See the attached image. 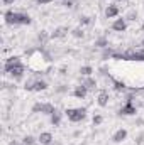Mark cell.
Here are the masks:
<instances>
[{
    "instance_id": "cell-1",
    "label": "cell",
    "mask_w": 144,
    "mask_h": 145,
    "mask_svg": "<svg viewBox=\"0 0 144 145\" xmlns=\"http://www.w3.org/2000/svg\"><path fill=\"white\" fill-rule=\"evenodd\" d=\"M3 19H5V24H9V25H29L32 22L29 15L19 14V12H12V10H7Z\"/></svg>"
},
{
    "instance_id": "cell-2",
    "label": "cell",
    "mask_w": 144,
    "mask_h": 145,
    "mask_svg": "<svg viewBox=\"0 0 144 145\" xmlns=\"http://www.w3.org/2000/svg\"><path fill=\"white\" fill-rule=\"evenodd\" d=\"M114 57H117V59H134V61L137 59V61H144V49H139V51L131 49L126 54H114Z\"/></svg>"
},
{
    "instance_id": "cell-3",
    "label": "cell",
    "mask_w": 144,
    "mask_h": 145,
    "mask_svg": "<svg viewBox=\"0 0 144 145\" xmlns=\"http://www.w3.org/2000/svg\"><path fill=\"white\" fill-rule=\"evenodd\" d=\"M85 113H87L85 108H70V110H66V116H68L71 121H81V120L85 118Z\"/></svg>"
},
{
    "instance_id": "cell-4",
    "label": "cell",
    "mask_w": 144,
    "mask_h": 145,
    "mask_svg": "<svg viewBox=\"0 0 144 145\" xmlns=\"http://www.w3.org/2000/svg\"><path fill=\"white\" fill-rule=\"evenodd\" d=\"M46 88H48V83H46V81H41V79L26 84V89H27V91H42V89H46Z\"/></svg>"
},
{
    "instance_id": "cell-5",
    "label": "cell",
    "mask_w": 144,
    "mask_h": 145,
    "mask_svg": "<svg viewBox=\"0 0 144 145\" xmlns=\"http://www.w3.org/2000/svg\"><path fill=\"white\" fill-rule=\"evenodd\" d=\"M26 71V68L22 66V64H17V66H14V68H10V69H5V72H9L12 78H15V79H20L22 78V74Z\"/></svg>"
},
{
    "instance_id": "cell-6",
    "label": "cell",
    "mask_w": 144,
    "mask_h": 145,
    "mask_svg": "<svg viewBox=\"0 0 144 145\" xmlns=\"http://www.w3.org/2000/svg\"><path fill=\"white\" fill-rule=\"evenodd\" d=\"M120 113H122V115H136V106L132 105V98H131V96L127 98L126 105L120 108Z\"/></svg>"
},
{
    "instance_id": "cell-7",
    "label": "cell",
    "mask_w": 144,
    "mask_h": 145,
    "mask_svg": "<svg viewBox=\"0 0 144 145\" xmlns=\"http://www.w3.org/2000/svg\"><path fill=\"white\" fill-rule=\"evenodd\" d=\"M126 137H127V130H124V128H120V130H117V132L114 133V137H112V140H114L115 144H120L122 140H126Z\"/></svg>"
},
{
    "instance_id": "cell-8",
    "label": "cell",
    "mask_w": 144,
    "mask_h": 145,
    "mask_svg": "<svg viewBox=\"0 0 144 145\" xmlns=\"http://www.w3.org/2000/svg\"><path fill=\"white\" fill-rule=\"evenodd\" d=\"M17 64H20V57H17V56H12V57H9V59L5 61L3 71H5V69H10V68H14V66H17Z\"/></svg>"
},
{
    "instance_id": "cell-9",
    "label": "cell",
    "mask_w": 144,
    "mask_h": 145,
    "mask_svg": "<svg viewBox=\"0 0 144 145\" xmlns=\"http://www.w3.org/2000/svg\"><path fill=\"white\" fill-rule=\"evenodd\" d=\"M126 27H127V24H126V20H124V19H117V20L112 24V29H114V31H117V32L126 31Z\"/></svg>"
},
{
    "instance_id": "cell-10",
    "label": "cell",
    "mask_w": 144,
    "mask_h": 145,
    "mask_svg": "<svg viewBox=\"0 0 144 145\" xmlns=\"http://www.w3.org/2000/svg\"><path fill=\"white\" fill-rule=\"evenodd\" d=\"M39 142H41V145H49L53 142V135H51L49 132H42V133L39 135Z\"/></svg>"
},
{
    "instance_id": "cell-11",
    "label": "cell",
    "mask_w": 144,
    "mask_h": 145,
    "mask_svg": "<svg viewBox=\"0 0 144 145\" xmlns=\"http://www.w3.org/2000/svg\"><path fill=\"white\" fill-rule=\"evenodd\" d=\"M97 103H98L100 106H107V105H108V93H107V91H100V93H98Z\"/></svg>"
},
{
    "instance_id": "cell-12",
    "label": "cell",
    "mask_w": 144,
    "mask_h": 145,
    "mask_svg": "<svg viewBox=\"0 0 144 145\" xmlns=\"http://www.w3.org/2000/svg\"><path fill=\"white\" fill-rule=\"evenodd\" d=\"M87 93H88V89H87V88H85L83 84H81V86H78V88H76V89L73 91V95H75L76 98H81V100H83V98L87 96Z\"/></svg>"
},
{
    "instance_id": "cell-13",
    "label": "cell",
    "mask_w": 144,
    "mask_h": 145,
    "mask_svg": "<svg viewBox=\"0 0 144 145\" xmlns=\"http://www.w3.org/2000/svg\"><path fill=\"white\" fill-rule=\"evenodd\" d=\"M117 14H119V7H117V5H108L107 8H105V15H107L108 19L115 17Z\"/></svg>"
},
{
    "instance_id": "cell-14",
    "label": "cell",
    "mask_w": 144,
    "mask_h": 145,
    "mask_svg": "<svg viewBox=\"0 0 144 145\" xmlns=\"http://www.w3.org/2000/svg\"><path fill=\"white\" fill-rule=\"evenodd\" d=\"M56 110H54V106L51 105V103H41V113H46V115H53Z\"/></svg>"
},
{
    "instance_id": "cell-15",
    "label": "cell",
    "mask_w": 144,
    "mask_h": 145,
    "mask_svg": "<svg viewBox=\"0 0 144 145\" xmlns=\"http://www.w3.org/2000/svg\"><path fill=\"white\" fill-rule=\"evenodd\" d=\"M66 32H68V29H65V27H58L54 32H53V37L54 39H59V37H65L66 36Z\"/></svg>"
},
{
    "instance_id": "cell-16",
    "label": "cell",
    "mask_w": 144,
    "mask_h": 145,
    "mask_svg": "<svg viewBox=\"0 0 144 145\" xmlns=\"http://www.w3.org/2000/svg\"><path fill=\"white\" fill-rule=\"evenodd\" d=\"M87 89H93L95 86H97V83H95V79H92V78H88V79H85L83 83H81Z\"/></svg>"
},
{
    "instance_id": "cell-17",
    "label": "cell",
    "mask_w": 144,
    "mask_h": 145,
    "mask_svg": "<svg viewBox=\"0 0 144 145\" xmlns=\"http://www.w3.org/2000/svg\"><path fill=\"white\" fill-rule=\"evenodd\" d=\"M59 121H61V113L56 110V111L51 115V123H53V125H59Z\"/></svg>"
},
{
    "instance_id": "cell-18",
    "label": "cell",
    "mask_w": 144,
    "mask_h": 145,
    "mask_svg": "<svg viewBox=\"0 0 144 145\" xmlns=\"http://www.w3.org/2000/svg\"><path fill=\"white\" fill-rule=\"evenodd\" d=\"M92 71H93V69H92L90 66H83V68L80 69V72H81L83 76H90V74H92Z\"/></svg>"
},
{
    "instance_id": "cell-19",
    "label": "cell",
    "mask_w": 144,
    "mask_h": 145,
    "mask_svg": "<svg viewBox=\"0 0 144 145\" xmlns=\"http://www.w3.org/2000/svg\"><path fill=\"white\" fill-rule=\"evenodd\" d=\"M34 142H36V140H34V137L27 135V137H24V142H22V144H24V145H34Z\"/></svg>"
},
{
    "instance_id": "cell-20",
    "label": "cell",
    "mask_w": 144,
    "mask_h": 145,
    "mask_svg": "<svg viewBox=\"0 0 144 145\" xmlns=\"http://www.w3.org/2000/svg\"><path fill=\"white\" fill-rule=\"evenodd\" d=\"M102 121H104V116L102 115H95L93 116V125H100Z\"/></svg>"
},
{
    "instance_id": "cell-21",
    "label": "cell",
    "mask_w": 144,
    "mask_h": 145,
    "mask_svg": "<svg viewBox=\"0 0 144 145\" xmlns=\"http://www.w3.org/2000/svg\"><path fill=\"white\" fill-rule=\"evenodd\" d=\"M114 86H115V89H117V91H122V89L126 88V84H124V83H120V81H115V83H114Z\"/></svg>"
},
{
    "instance_id": "cell-22",
    "label": "cell",
    "mask_w": 144,
    "mask_h": 145,
    "mask_svg": "<svg viewBox=\"0 0 144 145\" xmlns=\"http://www.w3.org/2000/svg\"><path fill=\"white\" fill-rule=\"evenodd\" d=\"M73 36L75 37H83V31H81V29H73Z\"/></svg>"
},
{
    "instance_id": "cell-23",
    "label": "cell",
    "mask_w": 144,
    "mask_h": 145,
    "mask_svg": "<svg viewBox=\"0 0 144 145\" xmlns=\"http://www.w3.org/2000/svg\"><path fill=\"white\" fill-rule=\"evenodd\" d=\"M105 44H107V40H105V39H100V40H97V46H98V47H104Z\"/></svg>"
},
{
    "instance_id": "cell-24",
    "label": "cell",
    "mask_w": 144,
    "mask_h": 145,
    "mask_svg": "<svg viewBox=\"0 0 144 145\" xmlns=\"http://www.w3.org/2000/svg\"><path fill=\"white\" fill-rule=\"evenodd\" d=\"M81 24H90V17H83L81 19Z\"/></svg>"
},
{
    "instance_id": "cell-25",
    "label": "cell",
    "mask_w": 144,
    "mask_h": 145,
    "mask_svg": "<svg viewBox=\"0 0 144 145\" xmlns=\"http://www.w3.org/2000/svg\"><path fill=\"white\" fill-rule=\"evenodd\" d=\"M49 2H53V0H37L39 5H44V3H49Z\"/></svg>"
},
{
    "instance_id": "cell-26",
    "label": "cell",
    "mask_w": 144,
    "mask_h": 145,
    "mask_svg": "<svg viewBox=\"0 0 144 145\" xmlns=\"http://www.w3.org/2000/svg\"><path fill=\"white\" fill-rule=\"evenodd\" d=\"M15 0H3V5H12Z\"/></svg>"
},
{
    "instance_id": "cell-27",
    "label": "cell",
    "mask_w": 144,
    "mask_h": 145,
    "mask_svg": "<svg viewBox=\"0 0 144 145\" xmlns=\"http://www.w3.org/2000/svg\"><path fill=\"white\" fill-rule=\"evenodd\" d=\"M39 40H46V34H41L39 36Z\"/></svg>"
},
{
    "instance_id": "cell-28",
    "label": "cell",
    "mask_w": 144,
    "mask_h": 145,
    "mask_svg": "<svg viewBox=\"0 0 144 145\" xmlns=\"http://www.w3.org/2000/svg\"><path fill=\"white\" fill-rule=\"evenodd\" d=\"M10 145H19V144H15V142H12V144H10Z\"/></svg>"
},
{
    "instance_id": "cell-29",
    "label": "cell",
    "mask_w": 144,
    "mask_h": 145,
    "mask_svg": "<svg viewBox=\"0 0 144 145\" xmlns=\"http://www.w3.org/2000/svg\"><path fill=\"white\" fill-rule=\"evenodd\" d=\"M117 2H124V0H117Z\"/></svg>"
},
{
    "instance_id": "cell-30",
    "label": "cell",
    "mask_w": 144,
    "mask_h": 145,
    "mask_svg": "<svg viewBox=\"0 0 144 145\" xmlns=\"http://www.w3.org/2000/svg\"><path fill=\"white\" fill-rule=\"evenodd\" d=\"M143 46H144V40H143Z\"/></svg>"
}]
</instances>
